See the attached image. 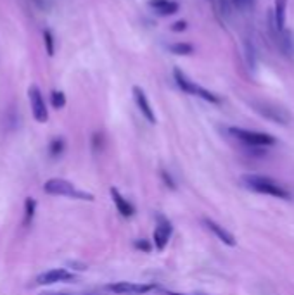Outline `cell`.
Returning a JSON list of instances; mask_svg holds the SVG:
<instances>
[{"instance_id":"obj_13","label":"cell","mask_w":294,"mask_h":295,"mask_svg":"<svg viewBox=\"0 0 294 295\" xmlns=\"http://www.w3.org/2000/svg\"><path fill=\"white\" fill-rule=\"evenodd\" d=\"M149 7H152L159 16H172L179 12V3L173 0H149Z\"/></svg>"},{"instance_id":"obj_22","label":"cell","mask_w":294,"mask_h":295,"mask_svg":"<svg viewBox=\"0 0 294 295\" xmlns=\"http://www.w3.org/2000/svg\"><path fill=\"white\" fill-rule=\"evenodd\" d=\"M92 145H94V150H100L102 148V135L96 133L92 137Z\"/></svg>"},{"instance_id":"obj_14","label":"cell","mask_w":294,"mask_h":295,"mask_svg":"<svg viewBox=\"0 0 294 295\" xmlns=\"http://www.w3.org/2000/svg\"><path fill=\"white\" fill-rule=\"evenodd\" d=\"M286 9H288V0H275L274 23L279 31H284L286 28Z\"/></svg>"},{"instance_id":"obj_1","label":"cell","mask_w":294,"mask_h":295,"mask_svg":"<svg viewBox=\"0 0 294 295\" xmlns=\"http://www.w3.org/2000/svg\"><path fill=\"white\" fill-rule=\"evenodd\" d=\"M241 183L244 185L248 190L256 192V194L277 197V199H291V194L282 187L279 181H275L270 176H261V174H244L241 178Z\"/></svg>"},{"instance_id":"obj_12","label":"cell","mask_w":294,"mask_h":295,"mask_svg":"<svg viewBox=\"0 0 294 295\" xmlns=\"http://www.w3.org/2000/svg\"><path fill=\"white\" fill-rule=\"evenodd\" d=\"M109 194L112 197V202H114L116 209H118V213L121 214L123 218H132L133 214H135V206H133L132 202H128L125 197L119 194L118 188L112 187L111 190H109Z\"/></svg>"},{"instance_id":"obj_7","label":"cell","mask_w":294,"mask_h":295,"mask_svg":"<svg viewBox=\"0 0 294 295\" xmlns=\"http://www.w3.org/2000/svg\"><path fill=\"white\" fill-rule=\"evenodd\" d=\"M156 287L151 283H132V282H118L107 285V290H111L112 294L118 295H144L151 290H154Z\"/></svg>"},{"instance_id":"obj_6","label":"cell","mask_w":294,"mask_h":295,"mask_svg":"<svg viewBox=\"0 0 294 295\" xmlns=\"http://www.w3.org/2000/svg\"><path fill=\"white\" fill-rule=\"evenodd\" d=\"M172 235H173L172 221L163 216V214H158V216H156V226H154V233H152V240H154V247L159 252L166 249Z\"/></svg>"},{"instance_id":"obj_2","label":"cell","mask_w":294,"mask_h":295,"mask_svg":"<svg viewBox=\"0 0 294 295\" xmlns=\"http://www.w3.org/2000/svg\"><path fill=\"white\" fill-rule=\"evenodd\" d=\"M43 192L49 195H59V197H70L75 200H87V202H92L94 195L89 192L78 190L71 181L63 180V178H50L45 181L43 185Z\"/></svg>"},{"instance_id":"obj_11","label":"cell","mask_w":294,"mask_h":295,"mask_svg":"<svg viewBox=\"0 0 294 295\" xmlns=\"http://www.w3.org/2000/svg\"><path fill=\"white\" fill-rule=\"evenodd\" d=\"M202 223H204V226L209 229V231L213 233V235L216 236L218 240H221V242L225 243V245H228V247H235V236L232 235L228 229H225L223 226H220L216 221H213V220H209V218H204L202 220Z\"/></svg>"},{"instance_id":"obj_15","label":"cell","mask_w":294,"mask_h":295,"mask_svg":"<svg viewBox=\"0 0 294 295\" xmlns=\"http://www.w3.org/2000/svg\"><path fill=\"white\" fill-rule=\"evenodd\" d=\"M35 213H37V202L31 197H28L26 202H24V226H28L33 221Z\"/></svg>"},{"instance_id":"obj_17","label":"cell","mask_w":294,"mask_h":295,"mask_svg":"<svg viewBox=\"0 0 294 295\" xmlns=\"http://www.w3.org/2000/svg\"><path fill=\"white\" fill-rule=\"evenodd\" d=\"M64 148H66V142L63 140V138H54L52 142H50L49 145V154L52 155V157H59L61 154L64 152Z\"/></svg>"},{"instance_id":"obj_28","label":"cell","mask_w":294,"mask_h":295,"mask_svg":"<svg viewBox=\"0 0 294 295\" xmlns=\"http://www.w3.org/2000/svg\"><path fill=\"white\" fill-rule=\"evenodd\" d=\"M234 2L237 3L239 7H241V5H244V3H248V0H234Z\"/></svg>"},{"instance_id":"obj_18","label":"cell","mask_w":294,"mask_h":295,"mask_svg":"<svg viewBox=\"0 0 294 295\" xmlns=\"http://www.w3.org/2000/svg\"><path fill=\"white\" fill-rule=\"evenodd\" d=\"M50 104H52L54 109H63L66 105V95L64 92H59V90H54L50 93Z\"/></svg>"},{"instance_id":"obj_25","label":"cell","mask_w":294,"mask_h":295,"mask_svg":"<svg viewBox=\"0 0 294 295\" xmlns=\"http://www.w3.org/2000/svg\"><path fill=\"white\" fill-rule=\"evenodd\" d=\"M68 266H70L71 269H75V271H87V264H83V262L70 261V262H68Z\"/></svg>"},{"instance_id":"obj_26","label":"cell","mask_w":294,"mask_h":295,"mask_svg":"<svg viewBox=\"0 0 294 295\" xmlns=\"http://www.w3.org/2000/svg\"><path fill=\"white\" fill-rule=\"evenodd\" d=\"M40 295H78V294H70V292H42Z\"/></svg>"},{"instance_id":"obj_24","label":"cell","mask_w":294,"mask_h":295,"mask_svg":"<svg viewBox=\"0 0 294 295\" xmlns=\"http://www.w3.org/2000/svg\"><path fill=\"white\" fill-rule=\"evenodd\" d=\"M185 30H187V23H185V21H177V23L172 24V31H175V33H180Z\"/></svg>"},{"instance_id":"obj_23","label":"cell","mask_w":294,"mask_h":295,"mask_svg":"<svg viewBox=\"0 0 294 295\" xmlns=\"http://www.w3.org/2000/svg\"><path fill=\"white\" fill-rule=\"evenodd\" d=\"M161 176H163V180H165V183H166V187H170L172 188V190H175V181L172 180V176H170L168 173H166V171H161Z\"/></svg>"},{"instance_id":"obj_19","label":"cell","mask_w":294,"mask_h":295,"mask_svg":"<svg viewBox=\"0 0 294 295\" xmlns=\"http://www.w3.org/2000/svg\"><path fill=\"white\" fill-rule=\"evenodd\" d=\"M43 40H45V49L49 56H54V36L49 30L43 31Z\"/></svg>"},{"instance_id":"obj_27","label":"cell","mask_w":294,"mask_h":295,"mask_svg":"<svg viewBox=\"0 0 294 295\" xmlns=\"http://www.w3.org/2000/svg\"><path fill=\"white\" fill-rule=\"evenodd\" d=\"M163 295H185V294H177V292H172V290H161Z\"/></svg>"},{"instance_id":"obj_5","label":"cell","mask_w":294,"mask_h":295,"mask_svg":"<svg viewBox=\"0 0 294 295\" xmlns=\"http://www.w3.org/2000/svg\"><path fill=\"white\" fill-rule=\"evenodd\" d=\"M253 109H255L261 118L268 119L272 123H277V125H288L291 121L289 112L284 107H281L277 104H272V102H253Z\"/></svg>"},{"instance_id":"obj_20","label":"cell","mask_w":294,"mask_h":295,"mask_svg":"<svg viewBox=\"0 0 294 295\" xmlns=\"http://www.w3.org/2000/svg\"><path fill=\"white\" fill-rule=\"evenodd\" d=\"M133 247L139 249V250H142V252H151V249H152L151 242H149V240H144V238L135 240V242H133Z\"/></svg>"},{"instance_id":"obj_10","label":"cell","mask_w":294,"mask_h":295,"mask_svg":"<svg viewBox=\"0 0 294 295\" xmlns=\"http://www.w3.org/2000/svg\"><path fill=\"white\" fill-rule=\"evenodd\" d=\"M133 98H135V104L137 107H139V111L142 112V116L147 119L151 125H154L156 123V116H154V111H152L151 104H149V98L146 95V92H144L140 86H133Z\"/></svg>"},{"instance_id":"obj_3","label":"cell","mask_w":294,"mask_h":295,"mask_svg":"<svg viewBox=\"0 0 294 295\" xmlns=\"http://www.w3.org/2000/svg\"><path fill=\"white\" fill-rule=\"evenodd\" d=\"M230 135L234 138H237L239 142H242L248 147H272L277 144L275 137L268 133H260V131H251L244 128H230Z\"/></svg>"},{"instance_id":"obj_4","label":"cell","mask_w":294,"mask_h":295,"mask_svg":"<svg viewBox=\"0 0 294 295\" xmlns=\"http://www.w3.org/2000/svg\"><path fill=\"white\" fill-rule=\"evenodd\" d=\"M173 76H175V81H177V85L180 86V88L184 90L185 93H191V95H196V97H201L202 100H206V102H211V104H218L220 102V98L215 95V93H211L209 90H206V88H202V86H199V85H196L194 81H191V79L185 76V73L180 71L179 68L173 71Z\"/></svg>"},{"instance_id":"obj_8","label":"cell","mask_w":294,"mask_h":295,"mask_svg":"<svg viewBox=\"0 0 294 295\" xmlns=\"http://www.w3.org/2000/svg\"><path fill=\"white\" fill-rule=\"evenodd\" d=\"M76 276L71 271L64 268H56V269H49V271L42 273L37 276V285H54V283H68V282H75Z\"/></svg>"},{"instance_id":"obj_16","label":"cell","mask_w":294,"mask_h":295,"mask_svg":"<svg viewBox=\"0 0 294 295\" xmlns=\"http://www.w3.org/2000/svg\"><path fill=\"white\" fill-rule=\"evenodd\" d=\"M170 52L175 54V56H191L192 52H194V47L191 45V43H173V45H170Z\"/></svg>"},{"instance_id":"obj_9","label":"cell","mask_w":294,"mask_h":295,"mask_svg":"<svg viewBox=\"0 0 294 295\" xmlns=\"http://www.w3.org/2000/svg\"><path fill=\"white\" fill-rule=\"evenodd\" d=\"M30 104H31V112H33V118L37 119L38 123H47L49 119V111H47L45 100H43V95L40 92L38 86H30Z\"/></svg>"},{"instance_id":"obj_21","label":"cell","mask_w":294,"mask_h":295,"mask_svg":"<svg viewBox=\"0 0 294 295\" xmlns=\"http://www.w3.org/2000/svg\"><path fill=\"white\" fill-rule=\"evenodd\" d=\"M246 56H248V64L251 66L253 69L256 68V59H255V50H253V45H249L246 42Z\"/></svg>"}]
</instances>
